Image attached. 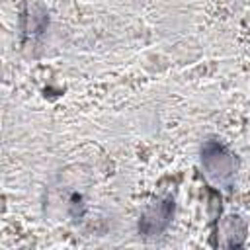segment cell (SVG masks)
I'll list each match as a JSON object with an SVG mask.
<instances>
[{"instance_id": "6da1fadb", "label": "cell", "mask_w": 250, "mask_h": 250, "mask_svg": "<svg viewBox=\"0 0 250 250\" xmlns=\"http://www.w3.org/2000/svg\"><path fill=\"white\" fill-rule=\"evenodd\" d=\"M203 162L211 176L225 180L234 172V158L217 143H207L203 148Z\"/></svg>"}, {"instance_id": "7a4b0ae2", "label": "cell", "mask_w": 250, "mask_h": 250, "mask_svg": "<svg viewBox=\"0 0 250 250\" xmlns=\"http://www.w3.org/2000/svg\"><path fill=\"white\" fill-rule=\"evenodd\" d=\"M172 209H174V205H172L170 201L158 203V205H156L152 211H148V213L145 215V219L141 221V230H143L145 234L160 232V230L168 225L170 215H172Z\"/></svg>"}]
</instances>
